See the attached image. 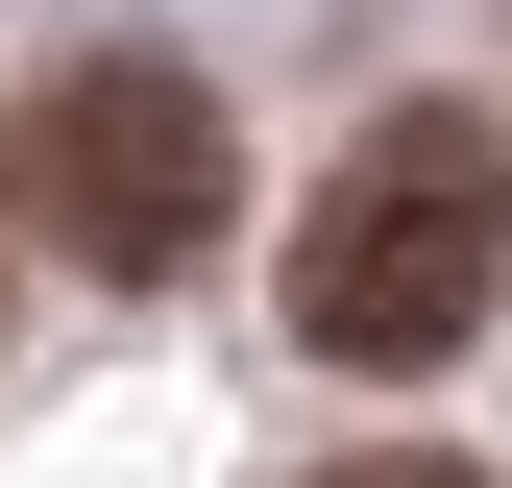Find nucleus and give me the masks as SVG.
<instances>
[{
    "instance_id": "7ed1b4c3",
    "label": "nucleus",
    "mask_w": 512,
    "mask_h": 488,
    "mask_svg": "<svg viewBox=\"0 0 512 488\" xmlns=\"http://www.w3.org/2000/svg\"><path fill=\"white\" fill-rule=\"evenodd\" d=\"M317 488H488V464H317Z\"/></svg>"
},
{
    "instance_id": "f257e3e1",
    "label": "nucleus",
    "mask_w": 512,
    "mask_h": 488,
    "mask_svg": "<svg viewBox=\"0 0 512 488\" xmlns=\"http://www.w3.org/2000/svg\"><path fill=\"white\" fill-rule=\"evenodd\" d=\"M512 318V147L464 98H415V122H366L342 171H317V220H293V342L317 366H366V391H415V366H464Z\"/></svg>"
},
{
    "instance_id": "20e7f679",
    "label": "nucleus",
    "mask_w": 512,
    "mask_h": 488,
    "mask_svg": "<svg viewBox=\"0 0 512 488\" xmlns=\"http://www.w3.org/2000/svg\"><path fill=\"white\" fill-rule=\"evenodd\" d=\"M0 318H25V220H0Z\"/></svg>"
},
{
    "instance_id": "f03ea898",
    "label": "nucleus",
    "mask_w": 512,
    "mask_h": 488,
    "mask_svg": "<svg viewBox=\"0 0 512 488\" xmlns=\"http://www.w3.org/2000/svg\"><path fill=\"white\" fill-rule=\"evenodd\" d=\"M220 196H244V122L171 74V49H98V74H49L25 122H0V220L74 244L98 293H171L220 244Z\"/></svg>"
}]
</instances>
